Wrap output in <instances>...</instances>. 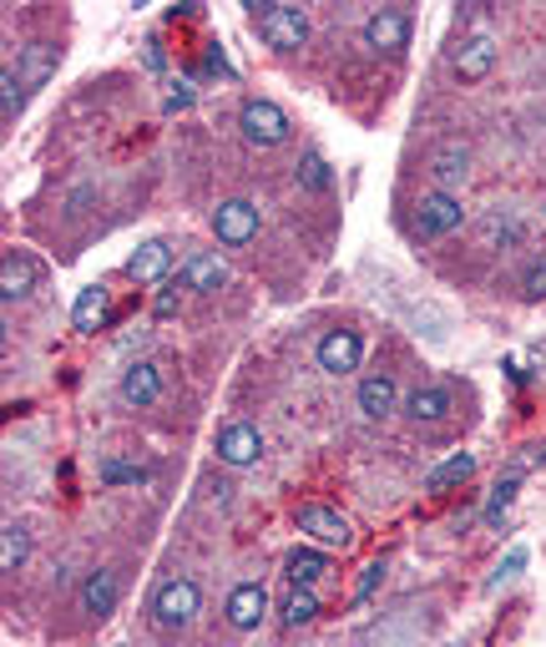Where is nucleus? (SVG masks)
Masks as SVG:
<instances>
[{"label":"nucleus","instance_id":"obj_1","mask_svg":"<svg viewBox=\"0 0 546 647\" xmlns=\"http://www.w3.org/2000/svg\"><path fill=\"white\" fill-rule=\"evenodd\" d=\"M249 15L259 21V36L273 51H298L309 41V15L294 0H249Z\"/></svg>","mask_w":546,"mask_h":647},{"label":"nucleus","instance_id":"obj_2","mask_svg":"<svg viewBox=\"0 0 546 647\" xmlns=\"http://www.w3.org/2000/svg\"><path fill=\"white\" fill-rule=\"evenodd\" d=\"M198 607H202V592L192 576H167L162 587L153 592V623L167 627V633L188 627L192 617H198Z\"/></svg>","mask_w":546,"mask_h":647},{"label":"nucleus","instance_id":"obj_3","mask_svg":"<svg viewBox=\"0 0 546 647\" xmlns=\"http://www.w3.org/2000/svg\"><path fill=\"white\" fill-rule=\"evenodd\" d=\"M238 127H243V137H249L253 147H279V142H288V132H294L288 112L279 107V102H269V96H249L243 112H238Z\"/></svg>","mask_w":546,"mask_h":647},{"label":"nucleus","instance_id":"obj_4","mask_svg":"<svg viewBox=\"0 0 546 647\" xmlns=\"http://www.w3.org/2000/svg\"><path fill=\"white\" fill-rule=\"evenodd\" d=\"M298 531L309 541H319V547H339L345 552L349 541H355V527H349V516H339L334 506H319V501H309V506H298Z\"/></svg>","mask_w":546,"mask_h":647},{"label":"nucleus","instance_id":"obj_5","mask_svg":"<svg viewBox=\"0 0 546 647\" xmlns=\"http://www.w3.org/2000/svg\"><path fill=\"white\" fill-rule=\"evenodd\" d=\"M465 223V208H461V198L455 192H426L416 203V229H420V238H445V233H455Z\"/></svg>","mask_w":546,"mask_h":647},{"label":"nucleus","instance_id":"obj_6","mask_svg":"<svg viewBox=\"0 0 546 647\" xmlns=\"http://www.w3.org/2000/svg\"><path fill=\"white\" fill-rule=\"evenodd\" d=\"M213 233H218L223 248H243V243H253L259 238V203H249V198H228V203H218Z\"/></svg>","mask_w":546,"mask_h":647},{"label":"nucleus","instance_id":"obj_7","mask_svg":"<svg viewBox=\"0 0 546 647\" xmlns=\"http://www.w3.org/2000/svg\"><path fill=\"white\" fill-rule=\"evenodd\" d=\"M314 360H319L324 374H355L359 360H365V339L355 329H329L319 339V349H314Z\"/></svg>","mask_w":546,"mask_h":647},{"label":"nucleus","instance_id":"obj_8","mask_svg":"<svg viewBox=\"0 0 546 647\" xmlns=\"http://www.w3.org/2000/svg\"><path fill=\"white\" fill-rule=\"evenodd\" d=\"M259 456H263L259 425H249V420H228L223 431H218V460H223V466L243 470V466H253Z\"/></svg>","mask_w":546,"mask_h":647},{"label":"nucleus","instance_id":"obj_9","mask_svg":"<svg viewBox=\"0 0 546 647\" xmlns=\"http://www.w3.org/2000/svg\"><path fill=\"white\" fill-rule=\"evenodd\" d=\"M365 46L385 51V56H400L410 46V15L405 11H375L365 21Z\"/></svg>","mask_w":546,"mask_h":647},{"label":"nucleus","instance_id":"obj_10","mask_svg":"<svg viewBox=\"0 0 546 647\" xmlns=\"http://www.w3.org/2000/svg\"><path fill=\"white\" fill-rule=\"evenodd\" d=\"M228 623L238 627V633H253V627L269 617V592H263V582H238L233 592H228Z\"/></svg>","mask_w":546,"mask_h":647},{"label":"nucleus","instance_id":"obj_11","mask_svg":"<svg viewBox=\"0 0 546 647\" xmlns=\"http://www.w3.org/2000/svg\"><path fill=\"white\" fill-rule=\"evenodd\" d=\"M451 66L455 76H465V82H481V76L496 66V41L486 36V31H475V36H465L461 46L451 51Z\"/></svg>","mask_w":546,"mask_h":647},{"label":"nucleus","instance_id":"obj_12","mask_svg":"<svg viewBox=\"0 0 546 647\" xmlns=\"http://www.w3.org/2000/svg\"><path fill=\"white\" fill-rule=\"evenodd\" d=\"M72 324L82 335H96V329H107L112 324V288L107 284H86L72 304Z\"/></svg>","mask_w":546,"mask_h":647},{"label":"nucleus","instance_id":"obj_13","mask_svg":"<svg viewBox=\"0 0 546 647\" xmlns=\"http://www.w3.org/2000/svg\"><path fill=\"white\" fill-rule=\"evenodd\" d=\"M167 268H172V248H167L162 238L137 243V253L127 258V278H132V284H162Z\"/></svg>","mask_w":546,"mask_h":647},{"label":"nucleus","instance_id":"obj_14","mask_svg":"<svg viewBox=\"0 0 546 647\" xmlns=\"http://www.w3.org/2000/svg\"><path fill=\"white\" fill-rule=\"evenodd\" d=\"M455 410V395L445 384H416L410 395H405V415L416 420V425H430V420H445Z\"/></svg>","mask_w":546,"mask_h":647},{"label":"nucleus","instance_id":"obj_15","mask_svg":"<svg viewBox=\"0 0 546 647\" xmlns=\"http://www.w3.org/2000/svg\"><path fill=\"white\" fill-rule=\"evenodd\" d=\"M122 400L137 410L157 405V400H162V374H157V364H147V360L127 364V374H122Z\"/></svg>","mask_w":546,"mask_h":647},{"label":"nucleus","instance_id":"obj_16","mask_svg":"<svg viewBox=\"0 0 546 647\" xmlns=\"http://www.w3.org/2000/svg\"><path fill=\"white\" fill-rule=\"evenodd\" d=\"M31 288H36V258H25V253H6V258H0V299L21 304Z\"/></svg>","mask_w":546,"mask_h":647},{"label":"nucleus","instance_id":"obj_17","mask_svg":"<svg viewBox=\"0 0 546 647\" xmlns=\"http://www.w3.org/2000/svg\"><path fill=\"white\" fill-rule=\"evenodd\" d=\"M178 278H182V288H192V294H218V288L228 284V264L218 258V253H192Z\"/></svg>","mask_w":546,"mask_h":647},{"label":"nucleus","instance_id":"obj_18","mask_svg":"<svg viewBox=\"0 0 546 647\" xmlns=\"http://www.w3.org/2000/svg\"><path fill=\"white\" fill-rule=\"evenodd\" d=\"M465 172H471V152H465L461 142H440V147H435V157H430V178L440 182V192L461 188Z\"/></svg>","mask_w":546,"mask_h":647},{"label":"nucleus","instance_id":"obj_19","mask_svg":"<svg viewBox=\"0 0 546 647\" xmlns=\"http://www.w3.org/2000/svg\"><path fill=\"white\" fill-rule=\"evenodd\" d=\"M395 405H400V390H395L390 374H365V380H359V410H365L369 420L395 415Z\"/></svg>","mask_w":546,"mask_h":647},{"label":"nucleus","instance_id":"obj_20","mask_svg":"<svg viewBox=\"0 0 546 647\" xmlns=\"http://www.w3.org/2000/svg\"><path fill=\"white\" fill-rule=\"evenodd\" d=\"M122 587H117V572H92L82 582V612H92V617H107L112 607H117Z\"/></svg>","mask_w":546,"mask_h":647},{"label":"nucleus","instance_id":"obj_21","mask_svg":"<svg viewBox=\"0 0 546 647\" xmlns=\"http://www.w3.org/2000/svg\"><path fill=\"white\" fill-rule=\"evenodd\" d=\"M284 566H288V582H294V587H314V582L329 572V556H324L319 547H294V552L284 556Z\"/></svg>","mask_w":546,"mask_h":647},{"label":"nucleus","instance_id":"obj_22","mask_svg":"<svg viewBox=\"0 0 546 647\" xmlns=\"http://www.w3.org/2000/svg\"><path fill=\"white\" fill-rule=\"evenodd\" d=\"M56 61H61V51L51 46V41H31L15 72H21V82H25V86H41L51 72H56Z\"/></svg>","mask_w":546,"mask_h":647},{"label":"nucleus","instance_id":"obj_23","mask_svg":"<svg viewBox=\"0 0 546 647\" xmlns=\"http://www.w3.org/2000/svg\"><path fill=\"white\" fill-rule=\"evenodd\" d=\"M475 476V456H451V460H440L435 470L426 476V491H451V486H461V480H471Z\"/></svg>","mask_w":546,"mask_h":647},{"label":"nucleus","instance_id":"obj_24","mask_svg":"<svg viewBox=\"0 0 546 647\" xmlns=\"http://www.w3.org/2000/svg\"><path fill=\"white\" fill-rule=\"evenodd\" d=\"M532 460H516V466L506 470V476L496 480V491H491V506H486V521H501V516L511 511V501H516V491H522V476Z\"/></svg>","mask_w":546,"mask_h":647},{"label":"nucleus","instance_id":"obj_25","mask_svg":"<svg viewBox=\"0 0 546 647\" xmlns=\"http://www.w3.org/2000/svg\"><path fill=\"white\" fill-rule=\"evenodd\" d=\"M279 617H284V627H304L319 617V597H314V587H294L284 602H279Z\"/></svg>","mask_w":546,"mask_h":647},{"label":"nucleus","instance_id":"obj_26","mask_svg":"<svg viewBox=\"0 0 546 647\" xmlns=\"http://www.w3.org/2000/svg\"><path fill=\"white\" fill-rule=\"evenodd\" d=\"M25 556H31V531L6 521V531H0V572H15Z\"/></svg>","mask_w":546,"mask_h":647},{"label":"nucleus","instance_id":"obj_27","mask_svg":"<svg viewBox=\"0 0 546 647\" xmlns=\"http://www.w3.org/2000/svg\"><path fill=\"white\" fill-rule=\"evenodd\" d=\"M481 238H486V248H516V243H522V223L511 213H491L486 223H481Z\"/></svg>","mask_w":546,"mask_h":647},{"label":"nucleus","instance_id":"obj_28","mask_svg":"<svg viewBox=\"0 0 546 647\" xmlns=\"http://www.w3.org/2000/svg\"><path fill=\"white\" fill-rule=\"evenodd\" d=\"M21 72H15V66H6V72H0V121H6V127H11L15 121V112H21V102H25V92H21Z\"/></svg>","mask_w":546,"mask_h":647},{"label":"nucleus","instance_id":"obj_29","mask_svg":"<svg viewBox=\"0 0 546 647\" xmlns=\"http://www.w3.org/2000/svg\"><path fill=\"white\" fill-rule=\"evenodd\" d=\"M329 182H334V172L319 152H309L304 162H298V188L304 192H329Z\"/></svg>","mask_w":546,"mask_h":647},{"label":"nucleus","instance_id":"obj_30","mask_svg":"<svg viewBox=\"0 0 546 647\" xmlns=\"http://www.w3.org/2000/svg\"><path fill=\"white\" fill-rule=\"evenodd\" d=\"M102 480H107V486H143V480H153V470L127 466V460H107V466H102Z\"/></svg>","mask_w":546,"mask_h":647},{"label":"nucleus","instance_id":"obj_31","mask_svg":"<svg viewBox=\"0 0 546 647\" xmlns=\"http://www.w3.org/2000/svg\"><path fill=\"white\" fill-rule=\"evenodd\" d=\"M178 304H182V278H167V284L157 288L153 314H157V319H172V314H178Z\"/></svg>","mask_w":546,"mask_h":647},{"label":"nucleus","instance_id":"obj_32","mask_svg":"<svg viewBox=\"0 0 546 647\" xmlns=\"http://www.w3.org/2000/svg\"><path fill=\"white\" fill-rule=\"evenodd\" d=\"M522 299L526 304H542L546 299V258H536V264L522 274Z\"/></svg>","mask_w":546,"mask_h":647},{"label":"nucleus","instance_id":"obj_33","mask_svg":"<svg viewBox=\"0 0 546 647\" xmlns=\"http://www.w3.org/2000/svg\"><path fill=\"white\" fill-rule=\"evenodd\" d=\"M380 582H385V562H369L365 576H359V587H355V607H365V602L380 592Z\"/></svg>","mask_w":546,"mask_h":647},{"label":"nucleus","instance_id":"obj_34","mask_svg":"<svg viewBox=\"0 0 546 647\" xmlns=\"http://www.w3.org/2000/svg\"><path fill=\"white\" fill-rule=\"evenodd\" d=\"M526 566V547H511L506 552V562H501V572H496V582H491V587H501V582H511V576L522 572Z\"/></svg>","mask_w":546,"mask_h":647},{"label":"nucleus","instance_id":"obj_35","mask_svg":"<svg viewBox=\"0 0 546 647\" xmlns=\"http://www.w3.org/2000/svg\"><path fill=\"white\" fill-rule=\"evenodd\" d=\"M208 72H213V76H233V66L223 61V46H218V41L208 46Z\"/></svg>","mask_w":546,"mask_h":647},{"label":"nucleus","instance_id":"obj_36","mask_svg":"<svg viewBox=\"0 0 546 647\" xmlns=\"http://www.w3.org/2000/svg\"><path fill=\"white\" fill-rule=\"evenodd\" d=\"M182 107H192V86H178V92L167 96V112H182Z\"/></svg>","mask_w":546,"mask_h":647},{"label":"nucleus","instance_id":"obj_37","mask_svg":"<svg viewBox=\"0 0 546 647\" xmlns=\"http://www.w3.org/2000/svg\"><path fill=\"white\" fill-rule=\"evenodd\" d=\"M147 66H153V72H162V46H157V41H147Z\"/></svg>","mask_w":546,"mask_h":647}]
</instances>
